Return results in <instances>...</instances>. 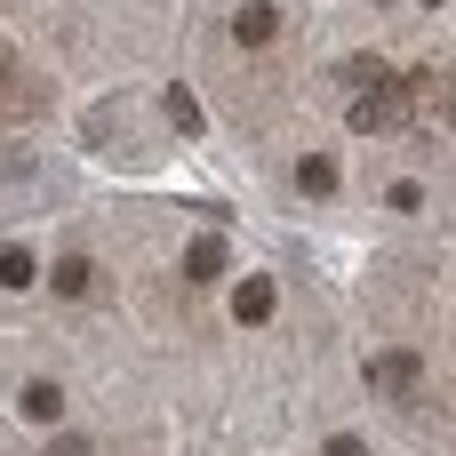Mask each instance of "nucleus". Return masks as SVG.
<instances>
[{"instance_id":"14","label":"nucleus","mask_w":456,"mask_h":456,"mask_svg":"<svg viewBox=\"0 0 456 456\" xmlns=\"http://www.w3.org/2000/svg\"><path fill=\"white\" fill-rule=\"evenodd\" d=\"M329 456H361V441H329Z\"/></svg>"},{"instance_id":"4","label":"nucleus","mask_w":456,"mask_h":456,"mask_svg":"<svg viewBox=\"0 0 456 456\" xmlns=\"http://www.w3.org/2000/svg\"><path fill=\"white\" fill-rule=\"evenodd\" d=\"M16 409H24V417H32V425H56V417H64V393H56V385H48V377H32V385H24V393H16Z\"/></svg>"},{"instance_id":"15","label":"nucleus","mask_w":456,"mask_h":456,"mask_svg":"<svg viewBox=\"0 0 456 456\" xmlns=\"http://www.w3.org/2000/svg\"><path fill=\"white\" fill-rule=\"evenodd\" d=\"M449 120H456V72H449Z\"/></svg>"},{"instance_id":"1","label":"nucleus","mask_w":456,"mask_h":456,"mask_svg":"<svg viewBox=\"0 0 456 456\" xmlns=\"http://www.w3.org/2000/svg\"><path fill=\"white\" fill-rule=\"evenodd\" d=\"M409 104H417V80L361 88V104H353V128H361V136H385V128H401V120H409Z\"/></svg>"},{"instance_id":"8","label":"nucleus","mask_w":456,"mask_h":456,"mask_svg":"<svg viewBox=\"0 0 456 456\" xmlns=\"http://www.w3.org/2000/svg\"><path fill=\"white\" fill-rule=\"evenodd\" d=\"M88 289H96V265L88 256H64L56 265V297H88Z\"/></svg>"},{"instance_id":"2","label":"nucleus","mask_w":456,"mask_h":456,"mask_svg":"<svg viewBox=\"0 0 456 456\" xmlns=\"http://www.w3.org/2000/svg\"><path fill=\"white\" fill-rule=\"evenodd\" d=\"M369 393L377 401H417L425 393V361L417 353H377L369 361Z\"/></svg>"},{"instance_id":"9","label":"nucleus","mask_w":456,"mask_h":456,"mask_svg":"<svg viewBox=\"0 0 456 456\" xmlns=\"http://www.w3.org/2000/svg\"><path fill=\"white\" fill-rule=\"evenodd\" d=\"M160 112H168V128H184V136L200 128V104H192V88H168V96H160Z\"/></svg>"},{"instance_id":"6","label":"nucleus","mask_w":456,"mask_h":456,"mask_svg":"<svg viewBox=\"0 0 456 456\" xmlns=\"http://www.w3.org/2000/svg\"><path fill=\"white\" fill-rule=\"evenodd\" d=\"M232 313H240L248 329H265V321H273V281H240V297H232Z\"/></svg>"},{"instance_id":"13","label":"nucleus","mask_w":456,"mask_h":456,"mask_svg":"<svg viewBox=\"0 0 456 456\" xmlns=\"http://www.w3.org/2000/svg\"><path fill=\"white\" fill-rule=\"evenodd\" d=\"M8 80H16V56H8V48H0V88H8Z\"/></svg>"},{"instance_id":"5","label":"nucleus","mask_w":456,"mask_h":456,"mask_svg":"<svg viewBox=\"0 0 456 456\" xmlns=\"http://www.w3.org/2000/svg\"><path fill=\"white\" fill-rule=\"evenodd\" d=\"M297 192H305V200H329V192H337V160L305 152V160H297Z\"/></svg>"},{"instance_id":"12","label":"nucleus","mask_w":456,"mask_h":456,"mask_svg":"<svg viewBox=\"0 0 456 456\" xmlns=\"http://www.w3.org/2000/svg\"><path fill=\"white\" fill-rule=\"evenodd\" d=\"M48 456H88V441H80V433H56V441H48Z\"/></svg>"},{"instance_id":"11","label":"nucleus","mask_w":456,"mask_h":456,"mask_svg":"<svg viewBox=\"0 0 456 456\" xmlns=\"http://www.w3.org/2000/svg\"><path fill=\"white\" fill-rule=\"evenodd\" d=\"M345 80H353V88H385V64H377V56H353Z\"/></svg>"},{"instance_id":"10","label":"nucleus","mask_w":456,"mask_h":456,"mask_svg":"<svg viewBox=\"0 0 456 456\" xmlns=\"http://www.w3.org/2000/svg\"><path fill=\"white\" fill-rule=\"evenodd\" d=\"M32 248H0V289H32Z\"/></svg>"},{"instance_id":"16","label":"nucleus","mask_w":456,"mask_h":456,"mask_svg":"<svg viewBox=\"0 0 456 456\" xmlns=\"http://www.w3.org/2000/svg\"><path fill=\"white\" fill-rule=\"evenodd\" d=\"M425 8H433V0H425Z\"/></svg>"},{"instance_id":"7","label":"nucleus","mask_w":456,"mask_h":456,"mask_svg":"<svg viewBox=\"0 0 456 456\" xmlns=\"http://www.w3.org/2000/svg\"><path fill=\"white\" fill-rule=\"evenodd\" d=\"M224 273V240H192L184 248V281H216Z\"/></svg>"},{"instance_id":"3","label":"nucleus","mask_w":456,"mask_h":456,"mask_svg":"<svg viewBox=\"0 0 456 456\" xmlns=\"http://www.w3.org/2000/svg\"><path fill=\"white\" fill-rule=\"evenodd\" d=\"M232 32H240V48H273V40H281V8H273V0H256V8H240V24H232Z\"/></svg>"}]
</instances>
